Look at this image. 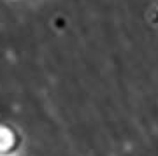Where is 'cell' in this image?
I'll return each mask as SVG.
<instances>
[{
	"mask_svg": "<svg viewBox=\"0 0 158 156\" xmlns=\"http://www.w3.org/2000/svg\"><path fill=\"white\" fill-rule=\"evenodd\" d=\"M12 144H14L12 132L6 126H0V151H9Z\"/></svg>",
	"mask_w": 158,
	"mask_h": 156,
	"instance_id": "obj_1",
	"label": "cell"
}]
</instances>
